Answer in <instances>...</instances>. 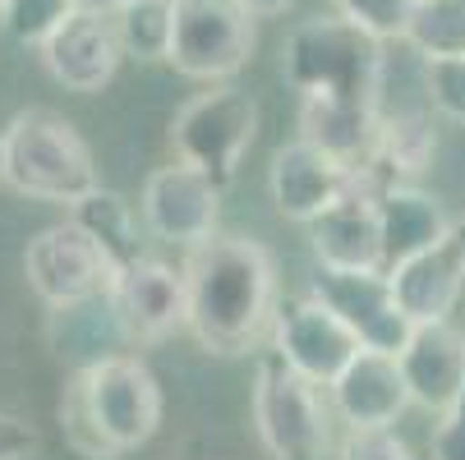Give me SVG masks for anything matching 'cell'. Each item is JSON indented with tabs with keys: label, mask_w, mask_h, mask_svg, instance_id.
<instances>
[{
	"label": "cell",
	"mask_w": 465,
	"mask_h": 460,
	"mask_svg": "<svg viewBox=\"0 0 465 460\" xmlns=\"http://www.w3.org/2000/svg\"><path fill=\"white\" fill-rule=\"evenodd\" d=\"M360 184L382 189L369 171L346 166L341 157L322 152V148L309 143V139L282 143V148L272 152V166H268L272 208H277V217H286V221H295V226H313L327 208H337L346 193L360 189Z\"/></svg>",
	"instance_id": "8"
},
{
	"label": "cell",
	"mask_w": 465,
	"mask_h": 460,
	"mask_svg": "<svg viewBox=\"0 0 465 460\" xmlns=\"http://www.w3.org/2000/svg\"><path fill=\"white\" fill-rule=\"evenodd\" d=\"M111 304H115V318L124 327L129 346H162L189 322L184 268H171V262H162L153 253L129 258L115 272Z\"/></svg>",
	"instance_id": "12"
},
{
	"label": "cell",
	"mask_w": 465,
	"mask_h": 460,
	"mask_svg": "<svg viewBox=\"0 0 465 460\" xmlns=\"http://www.w3.org/2000/svg\"><path fill=\"white\" fill-rule=\"evenodd\" d=\"M184 332L208 355H249L277 318V262L249 235H213L184 258Z\"/></svg>",
	"instance_id": "1"
},
{
	"label": "cell",
	"mask_w": 465,
	"mask_h": 460,
	"mask_svg": "<svg viewBox=\"0 0 465 460\" xmlns=\"http://www.w3.org/2000/svg\"><path fill=\"white\" fill-rule=\"evenodd\" d=\"M0 10H5V0H0Z\"/></svg>",
	"instance_id": "36"
},
{
	"label": "cell",
	"mask_w": 465,
	"mask_h": 460,
	"mask_svg": "<svg viewBox=\"0 0 465 460\" xmlns=\"http://www.w3.org/2000/svg\"><path fill=\"white\" fill-rule=\"evenodd\" d=\"M322 304H331L341 313V322L360 337L364 350H382V355H401V346L411 341L415 322L401 308L391 290L387 272H337V268H318L313 286H309Z\"/></svg>",
	"instance_id": "13"
},
{
	"label": "cell",
	"mask_w": 465,
	"mask_h": 460,
	"mask_svg": "<svg viewBox=\"0 0 465 460\" xmlns=\"http://www.w3.org/2000/svg\"><path fill=\"white\" fill-rule=\"evenodd\" d=\"M272 350L295 368L304 373L309 382L318 387H331L346 364L364 350L360 337L341 322V313L322 304L313 290L309 295H291L277 304V318H272Z\"/></svg>",
	"instance_id": "10"
},
{
	"label": "cell",
	"mask_w": 465,
	"mask_h": 460,
	"mask_svg": "<svg viewBox=\"0 0 465 460\" xmlns=\"http://www.w3.org/2000/svg\"><path fill=\"white\" fill-rule=\"evenodd\" d=\"M258 102L235 83H213L208 93L189 97L171 120V148L180 161L208 171L222 189L235 184L244 152L258 139Z\"/></svg>",
	"instance_id": "5"
},
{
	"label": "cell",
	"mask_w": 465,
	"mask_h": 460,
	"mask_svg": "<svg viewBox=\"0 0 465 460\" xmlns=\"http://www.w3.org/2000/svg\"><path fill=\"white\" fill-rule=\"evenodd\" d=\"M378 120H382V106L318 97V93H304L300 97V115H295L300 139L318 143L331 157H341L346 166H369L373 143H378Z\"/></svg>",
	"instance_id": "19"
},
{
	"label": "cell",
	"mask_w": 465,
	"mask_h": 460,
	"mask_svg": "<svg viewBox=\"0 0 465 460\" xmlns=\"http://www.w3.org/2000/svg\"><path fill=\"white\" fill-rule=\"evenodd\" d=\"M424 88L438 115L465 124V51L456 55H424Z\"/></svg>",
	"instance_id": "29"
},
{
	"label": "cell",
	"mask_w": 465,
	"mask_h": 460,
	"mask_svg": "<svg viewBox=\"0 0 465 460\" xmlns=\"http://www.w3.org/2000/svg\"><path fill=\"white\" fill-rule=\"evenodd\" d=\"M0 180L24 199L60 208H74L102 184L93 148L84 143L74 120L51 106H28L0 129Z\"/></svg>",
	"instance_id": "2"
},
{
	"label": "cell",
	"mask_w": 465,
	"mask_h": 460,
	"mask_svg": "<svg viewBox=\"0 0 465 460\" xmlns=\"http://www.w3.org/2000/svg\"><path fill=\"white\" fill-rule=\"evenodd\" d=\"M282 74L300 97L318 93V97L382 106L387 42H378L346 15L304 19L282 46Z\"/></svg>",
	"instance_id": "3"
},
{
	"label": "cell",
	"mask_w": 465,
	"mask_h": 460,
	"mask_svg": "<svg viewBox=\"0 0 465 460\" xmlns=\"http://www.w3.org/2000/svg\"><path fill=\"white\" fill-rule=\"evenodd\" d=\"M331 5L364 33H373L378 42H406L420 0H331Z\"/></svg>",
	"instance_id": "28"
},
{
	"label": "cell",
	"mask_w": 465,
	"mask_h": 460,
	"mask_svg": "<svg viewBox=\"0 0 465 460\" xmlns=\"http://www.w3.org/2000/svg\"><path fill=\"white\" fill-rule=\"evenodd\" d=\"M327 391H331V410L341 415L346 428H396L401 415L415 406L401 359L382 350H360Z\"/></svg>",
	"instance_id": "16"
},
{
	"label": "cell",
	"mask_w": 465,
	"mask_h": 460,
	"mask_svg": "<svg viewBox=\"0 0 465 460\" xmlns=\"http://www.w3.org/2000/svg\"><path fill=\"white\" fill-rule=\"evenodd\" d=\"M401 373L420 410L442 415L465 396V332L447 322H420L401 346Z\"/></svg>",
	"instance_id": "17"
},
{
	"label": "cell",
	"mask_w": 465,
	"mask_h": 460,
	"mask_svg": "<svg viewBox=\"0 0 465 460\" xmlns=\"http://www.w3.org/2000/svg\"><path fill=\"white\" fill-rule=\"evenodd\" d=\"M115 304L111 295H97V299H84V304H64V308H51V322H46V337L55 346L60 359H74L84 355V364H97L106 359L111 350H102V327H115Z\"/></svg>",
	"instance_id": "23"
},
{
	"label": "cell",
	"mask_w": 465,
	"mask_h": 460,
	"mask_svg": "<svg viewBox=\"0 0 465 460\" xmlns=\"http://www.w3.org/2000/svg\"><path fill=\"white\" fill-rule=\"evenodd\" d=\"M240 5H244L253 19H277V15L295 10V0H240Z\"/></svg>",
	"instance_id": "33"
},
{
	"label": "cell",
	"mask_w": 465,
	"mask_h": 460,
	"mask_svg": "<svg viewBox=\"0 0 465 460\" xmlns=\"http://www.w3.org/2000/svg\"><path fill=\"white\" fill-rule=\"evenodd\" d=\"M447 240H451V249H456V253H460V262H465V217H456V221H451V235H447Z\"/></svg>",
	"instance_id": "35"
},
{
	"label": "cell",
	"mask_w": 465,
	"mask_h": 460,
	"mask_svg": "<svg viewBox=\"0 0 465 460\" xmlns=\"http://www.w3.org/2000/svg\"><path fill=\"white\" fill-rule=\"evenodd\" d=\"M337 460H415V451L396 437V428H346Z\"/></svg>",
	"instance_id": "30"
},
{
	"label": "cell",
	"mask_w": 465,
	"mask_h": 460,
	"mask_svg": "<svg viewBox=\"0 0 465 460\" xmlns=\"http://www.w3.org/2000/svg\"><path fill=\"white\" fill-rule=\"evenodd\" d=\"M327 391V387H322ZM318 382L295 373L277 350H268L253 368V433L268 460H327L331 451V415Z\"/></svg>",
	"instance_id": "4"
},
{
	"label": "cell",
	"mask_w": 465,
	"mask_h": 460,
	"mask_svg": "<svg viewBox=\"0 0 465 460\" xmlns=\"http://www.w3.org/2000/svg\"><path fill=\"white\" fill-rule=\"evenodd\" d=\"M88 373V401L106 437L120 446V455L139 451L162 428V382L139 355H106L97 364H84Z\"/></svg>",
	"instance_id": "9"
},
{
	"label": "cell",
	"mask_w": 465,
	"mask_h": 460,
	"mask_svg": "<svg viewBox=\"0 0 465 460\" xmlns=\"http://www.w3.org/2000/svg\"><path fill=\"white\" fill-rule=\"evenodd\" d=\"M406 42L420 55H456V51H465V0H420Z\"/></svg>",
	"instance_id": "26"
},
{
	"label": "cell",
	"mask_w": 465,
	"mask_h": 460,
	"mask_svg": "<svg viewBox=\"0 0 465 460\" xmlns=\"http://www.w3.org/2000/svg\"><path fill=\"white\" fill-rule=\"evenodd\" d=\"M42 446L37 428L19 415H0V460H28Z\"/></svg>",
	"instance_id": "32"
},
{
	"label": "cell",
	"mask_w": 465,
	"mask_h": 460,
	"mask_svg": "<svg viewBox=\"0 0 465 460\" xmlns=\"http://www.w3.org/2000/svg\"><path fill=\"white\" fill-rule=\"evenodd\" d=\"M378 217H382V244H387V268L406 262L451 235V221L433 193L396 180L378 189Z\"/></svg>",
	"instance_id": "20"
},
{
	"label": "cell",
	"mask_w": 465,
	"mask_h": 460,
	"mask_svg": "<svg viewBox=\"0 0 465 460\" xmlns=\"http://www.w3.org/2000/svg\"><path fill=\"white\" fill-rule=\"evenodd\" d=\"M37 51H42L46 74L64 93H84V97L102 93L120 74V60H124L115 15H102V10H88V5L74 10Z\"/></svg>",
	"instance_id": "14"
},
{
	"label": "cell",
	"mask_w": 465,
	"mask_h": 460,
	"mask_svg": "<svg viewBox=\"0 0 465 460\" xmlns=\"http://www.w3.org/2000/svg\"><path fill=\"white\" fill-rule=\"evenodd\" d=\"M70 217L120 262L129 258H139L143 249H139V217H134V203L124 199V193H115V189H93V193H84V199L70 208Z\"/></svg>",
	"instance_id": "22"
},
{
	"label": "cell",
	"mask_w": 465,
	"mask_h": 460,
	"mask_svg": "<svg viewBox=\"0 0 465 460\" xmlns=\"http://www.w3.org/2000/svg\"><path fill=\"white\" fill-rule=\"evenodd\" d=\"M74 10H84V0H5L0 24L19 46H42Z\"/></svg>",
	"instance_id": "27"
},
{
	"label": "cell",
	"mask_w": 465,
	"mask_h": 460,
	"mask_svg": "<svg viewBox=\"0 0 465 460\" xmlns=\"http://www.w3.org/2000/svg\"><path fill=\"white\" fill-rule=\"evenodd\" d=\"M171 24H175V0H134L129 10L115 15L124 55H134L143 64L171 55Z\"/></svg>",
	"instance_id": "25"
},
{
	"label": "cell",
	"mask_w": 465,
	"mask_h": 460,
	"mask_svg": "<svg viewBox=\"0 0 465 460\" xmlns=\"http://www.w3.org/2000/svg\"><path fill=\"white\" fill-rule=\"evenodd\" d=\"M433 152H438V129L424 111H382L373 157L360 171H369L378 184H396V180L429 171Z\"/></svg>",
	"instance_id": "21"
},
{
	"label": "cell",
	"mask_w": 465,
	"mask_h": 460,
	"mask_svg": "<svg viewBox=\"0 0 465 460\" xmlns=\"http://www.w3.org/2000/svg\"><path fill=\"white\" fill-rule=\"evenodd\" d=\"M60 437L79 460H120V446L106 437V428L93 415L84 364L70 373V382H64V391H60Z\"/></svg>",
	"instance_id": "24"
},
{
	"label": "cell",
	"mask_w": 465,
	"mask_h": 460,
	"mask_svg": "<svg viewBox=\"0 0 465 460\" xmlns=\"http://www.w3.org/2000/svg\"><path fill=\"white\" fill-rule=\"evenodd\" d=\"M258 28L240 0H175L166 64L193 83H226L253 60Z\"/></svg>",
	"instance_id": "6"
},
{
	"label": "cell",
	"mask_w": 465,
	"mask_h": 460,
	"mask_svg": "<svg viewBox=\"0 0 465 460\" xmlns=\"http://www.w3.org/2000/svg\"><path fill=\"white\" fill-rule=\"evenodd\" d=\"M88 10H102V15H120V10H129L134 0H84Z\"/></svg>",
	"instance_id": "34"
},
{
	"label": "cell",
	"mask_w": 465,
	"mask_h": 460,
	"mask_svg": "<svg viewBox=\"0 0 465 460\" xmlns=\"http://www.w3.org/2000/svg\"><path fill=\"white\" fill-rule=\"evenodd\" d=\"M222 184L198 171L189 161L175 157V166H162L143 180V199H139V217L148 226L153 240L162 244H180L193 249L217 235L222 221Z\"/></svg>",
	"instance_id": "11"
},
{
	"label": "cell",
	"mask_w": 465,
	"mask_h": 460,
	"mask_svg": "<svg viewBox=\"0 0 465 460\" xmlns=\"http://www.w3.org/2000/svg\"><path fill=\"white\" fill-rule=\"evenodd\" d=\"M120 262L70 217L60 226H46L28 240L24 249V277L28 290L46 304V308H64V304H84L97 295H111Z\"/></svg>",
	"instance_id": "7"
},
{
	"label": "cell",
	"mask_w": 465,
	"mask_h": 460,
	"mask_svg": "<svg viewBox=\"0 0 465 460\" xmlns=\"http://www.w3.org/2000/svg\"><path fill=\"white\" fill-rule=\"evenodd\" d=\"M429 460H465V396L438 415L429 437Z\"/></svg>",
	"instance_id": "31"
},
{
	"label": "cell",
	"mask_w": 465,
	"mask_h": 460,
	"mask_svg": "<svg viewBox=\"0 0 465 460\" xmlns=\"http://www.w3.org/2000/svg\"><path fill=\"white\" fill-rule=\"evenodd\" d=\"M391 277V290L396 299H401V308L411 313V322H447L465 295V262L460 253L451 249V240L396 262V268H387Z\"/></svg>",
	"instance_id": "18"
},
{
	"label": "cell",
	"mask_w": 465,
	"mask_h": 460,
	"mask_svg": "<svg viewBox=\"0 0 465 460\" xmlns=\"http://www.w3.org/2000/svg\"><path fill=\"white\" fill-rule=\"evenodd\" d=\"M309 249L318 268L337 272H387V244L378 217V189L360 184L337 208H327L309 226Z\"/></svg>",
	"instance_id": "15"
},
{
	"label": "cell",
	"mask_w": 465,
	"mask_h": 460,
	"mask_svg": "<svg viewBox=\"0 0 465 460\" xmlns=\"http://www.w3.org/2000/svg\"><path fill=\"white\" fill-rule=\"evenodd\" d=\"M0 184H5V180H0Z\"/></svg>",
	"instance_id": "37"
}]
</instances>
